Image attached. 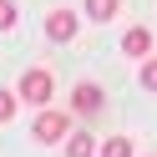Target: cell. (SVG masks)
<instances>
[{
    "label": "cell",
    "mask_w": 157,
    "mask_h": 157,
    "mask_svg": "<svg viewBox=\"0 0 157 157\" xmlns=\"http://www.w3.org/2000/svg\"><path fill=\"white\" fill-rule=\"evenodd\" d=\"M36 142H66V132H71V122H66V112H51V106H41L31 122Z\"/></svg>",
    "instance_id": "1"
},
{
    "label": "cell",
    "mask_w": 157,
    "mask_h": 157,
    "mask_svg": "<svg viewBox=\"0 0 157 157\" xmlns=\"http://www.w3.org/2000/svg\"><path fill=\"white\" fill-rule=\"evenodd\" d=\"M51 91H56V81H51V71H41V66L21 76V101H36V106H46V101H51Z\"/></svg>",
    "instance_id": "2"
},
{
    "label": "cell",
    "mask_w": 157,
    "mask_h": 157,
    "mask_svg": "<svg viewBox=\"0 0 157 157\" xmlns=\"http://www.w3.org/2000/svg\"><path fill=\"white\" fill-rule=\"evenodd\" d=\"M71 106H76V112H81V117H96V112H101V106H106V91H101V86H96V81H81V86H76V91H71Z\"/></svg>",
    "instance_id": "3"
},
{
    "label": "cell",
    "mask_w": 157,
    "mask_h": 157,
    "mask_svg": "<svg viewBox=\"0 0 157 157\" xmlns=\"http://www.w3.org/2000/svg\"><path fill=\"white\" fill-rule=\"evenodd\" d=\"M76 25H81L76 10H51V15H46V36H51V41H71Z\"/></svg>",
    "instance_id": "4"
},
{
    "label": "cell",
    "mask_w": 157,
    "mask_h": 157,
    "mask_svg": "<svg viewBox=\"0 0 157 157\" xmlns=\"http://www.w3.org/2000/svg\"><path fill=\"white\" fill-rule=\"evenodd\" d=\"M122 51L137 56V61H142V56H152V31H147V25H132V31H127V41H122Z\"/></svg>",
    "instance_id": "5"
},
{
    "label": "cell",
    "mask_w": 157,
    "mask_h": 157,
    "mask_svg": "<svg viewBox=\"0 0 157 157\" xmlns=\"http://www.w3.org/2000/svg\"><path fill=\"white\" fill-rule=\"evenodd\" d=\"M91 152H96L91 132H66V157H91Z\"/></svg>",
    "instance_id": "6"
},
{
    "label": "cell",
    "mask_w": 157,
    "mask_h": 157,
    "mask_svg": "<svg viewBox=\"0 0 157 157\" xmlns=\"http://www.w3.org/2000/svg\"><path fill=\"white\" fill-rule=\"evenodd\" d=\"M122 0H86V21H112Z\"/></svg>",
    "instance_id": "7"
},
{
    "label": "cell",
    "mask_w": 157,
    "mask_h": 157,
    "mask_svg": "<svg viewBox=\"0 0 157 157\" xmlns=\"http://www.w3.org/2000/svg\"><path fill=\"white\" fill-rule=\"evenodd\" d=\"M101 157H132V142L127 137H112V142H101Z\"/></svg>",
    "instance_id": "8"
},
{
    "label": "cell",
    "mask_w": 157,
    "mask_h": 157,
    "mask_svg": "<svg viewBox=\"0 0 157 157\" xmlns=\"http://www.w3.org/2000/svg\"><path fill=\"white\" fill-rule=\"evenodd\" d=\"M142 86L157 91V56H142Z\"/></svg>",
    "instance_id": "9"
},
{
    "label": "cell",
    "mask_w": 157,
    "mask_h": 157,
    "mask_svg": "<svg viewBox=\"0 0 157 157\" xmlns=\"http://www.w3.org/2000/svg\"><path fill=\"white\" fill-rule=\"evenodd\" d=\"M15 106H21V101H15V91H0V122H10Z\"/></svg>",
    "instance_id": "10"
},
{
    "label": "cell",
    "mask_w": 157,
    "mask_h": 157,
    "mask_svg": "<svg viewBox=\"0 0 157 157\" xmlns=\"http://www.w3.org/2000/svg\"><path fill=\"white\" fill-rule=\"evenodd\" d=\"M10 25H15V5H10V0H0V31H10Z\"/></svg>",
    "instance_id": "11"
}]
</instances>
